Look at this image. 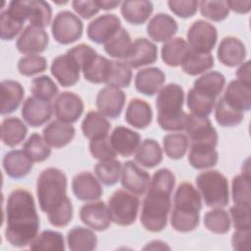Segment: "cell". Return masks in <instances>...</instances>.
<instances>
[{"label": "cell", "mask_w": 251, "mask_h": 251, "mask_svg": "<svg viewBox=\"0 0 251 251\" xmlns=\"http://www.w3.org/2000/svg\"><path fill=\"white\" fill-rule=\"evenodd\" d=\"M53 108L58 121L73 124L80 118L84 105L82 99L77 94L71 91H64L57 96Z\"/></svg>", "instance_id": "11"}, {"label": "cell", "mask_w": 251, "mask_h": 251, "mask_svg": "<svg viewBox=\"0 0 251 251\" xmlns=\"http://www.w3.org/2000/svg\"><path fill=\"white\" fill-rule=\"evenodd\" d=\"M126 94L119 87L109 86L99 90L96 97V106L103 116L110 119L118 118L126 103Z\"/></svg>", "instance_id": "14"}, {"label": "cell", "mask_w": 251, "mask_h": 251, "mask_svg": "<svg viewBox=\"0 0 251 251\" xmlns=\"http://www.w3.org/2000/svg\"><path fill=\"white\" fill-rule=\"evenodd\" d=\"M5 237L15 247H25L35 239L40 222L32 194L25 189L13 190L7 200Z\"/></svg>", "instance_id": "1"}, {"label": "cell", "mask_w": 251, "mask_h": 251, "mask_svg": "<svg viewBox=\"0 0 251 251\" xmlns=\"http://www.w3.org/2000/svg\"><path fill=\"white\" fill-rule=\"evenodd\" d=\"M122 28L121 21L114 14H104L91 21L86 28L87 37L96 44H105Z\"/></svg>", "instance_id": "12"}, {"label": "cell", "mask_w": 251, "mask_h": 251, "mask_svg": "<svg viewBox=\"0 0 251 251\" xmlns=\"http://www.w3.org/2000/svg\"><path fill=\"white\" fill-rule=\"evenodd\" d=\"M45 142L54 148H62L68 145L75 135V128L71 124L53 121L42 130Z\"/></svg>", "instance_id": "26"}, {"label": "cell", "mask_w": 251, "mask_h": 251, "mask_svg": "<svg viewBox=\"0 0 251 251\" xmlns=\"http://www.w3.org/2000/svg\"><path fill=\"white\" fill-rule=\"evenodd\" d=\"M202 209L201 195L189 182H181L175 193L174 208L171 215L173 228L179 232L194 230L200 220Z\"/></svg>", "instance_id": "3"}, {"label": "cell", "mask_w": 251, "mask_h": 251, "mask_svg": "<svg viewBox=\"0 0 251 251\" xmlns=\"http://www.w3.org/2000/svg\"><path fill=\"white\" fill-rule=\"evenodd\" d=\"M218 152L216 147L211 145L191 144L188 153V162L192 168L203 170L214 167L218 162Z\"/></svg>", "instance_id": "37"}, {"label": "cell", "mask_w": 251, "mask_h": 251, "mask_svg": "<svg viewBox=\"0 0 251 251\" xmlns=\"http://www.w3.org/2000/svg\"><path fill=\"white\" fill-rule=\"evenodd\" d=\"M250 174L241 173L232 178L231 193L232 201L236 205L250 206L251 193H250Z\"/></svg>", "instance_id": "48"}, {"label": "cell", "mask_w": 251, "mask_h": 251, "mask_svg": "<svg viewBox=\"0 0 251 251\" xmlns=\"http://www.w3.org/2000/svg\"><path fill=\"white\" fill-rule=\"evenodd\" d=\"M132 41L129 33L122 27L109 41L104 44L105 52L113 58L126 60L130 53Z\"/></svg>", "instance_id": "39"}, {"label": "cell", "mask_w": 251, "mask_h": 251, "mask_svg": "<svg viewBox=\"0 0 251 251\" xmlns=\"http://www.w3.org/2000/svg\"><path fill=\"white\" fill-rule=\"evenodd\" d=\"M67 242L70 250L91 251L97 246L96 234L89 228L75 226L67 234Z\"/></svg>", "instance_id": "35"}, {"label": "cell", "mask_w": 251, "mask_h": 251, "mask_svg": "<svg viewBox=\"0 0 251 251\" xmlns=\"http://www.w3.org/2000/svg\"><path fill=\"white\" fill-rule=\"evenodd\" d=\"M49 43V36L44 28L27 25L16 42L18 51L25 55H37L44 52Z\"/></svg>", "instance_id": "13"}, {"label": "cell", "mask_w": 251, "mask_h": 251, "mask_svg": "<svg viewBox=\"0 0 251 251\" xmlns=\"http://www.w3.org/2000/svg\"><path fill=\"white\" fill-rule=\"evenodd\" d=\"M236 76L237 80L250 85L251 86V81H250V61H246L243 63L236 71Z\"/></svg>", "instance_id": "60"}, {"label": "cell", "mask_w": 251, "mask_h": 251, "mask_svg": "<svg viewBox=\"0 0 251 251\" xmlns=\"http://www.w3.org/2000/svg\"><path fill=\"white\" fill-rule=\"evenodd\" d=\"M191 144L211 145L218 144V133L207 117H198L188 114L184 127Z\"/></svg>", "instance_id": "9"}, {"label": "cell", "mask_w": 251, "mask_h": 251, "mask_svg": "<svg viewBox=\"0 0 251 251\" xmlns=\"http://www.w3.org/2000/svg\"><path fill=\"white\" fill-rule=\"evenodd\" d=\"M147 34L157 42H166L176 33L177 23L176 20L165 13H158L151 18L146 26Z\"/></svg>", "instance_id": "23"}, {"label": "cell", "mask_w": 251, "mask_h": 251, "mask_svg": "<svg viewBox=\"0 0 251 251\" xmlns=\"http://www.w3.org/2000/svg\"><path fill=\"white\" fill-rule=\"evenodd\" d=\"M79 218L86 226L96 231L106 230L112 222L109 208L103 201L84 204L79 210Z\"/></svg>", "instance_id": "16"}, {"label": "cell", "mask_w": 251, "mask_h": 251, "mask_svg": "<svg viewBox=\"0 0 251 251\" xmlns=\"http://www.w3.org/2000/svg\"><path fill=\"white\" fill-rule=\"evenodd\" d=\"M140 201L133 193L123 189L116 190L108 200L112 222L119 226L132 225L137 217Z\"/></svg>", "instance_id": "7"}, {"label": "cell", "mask_w": 251, "mask_h": 251, "mask_svg": "<svg viewBox=\"0 0 251 251\" xmlns=\"http://www.w3.org/2000/svg\"><path fill=\"white\" fill-rule=\"evenodd\" d=\"M72 188L75 196L81 201L97 200L103 194L99 180L89 172L75 175L72 181Z\"/></svg>", "instance_id": "20"}, {"label": "cell", "mask_w": 251, "mask_h": 251, "mask_svg": "<svg viewBox=\"0 0 251 251\" xmlns=\"http://www.w3.org/2000/svg\"><path fill=\"white\" fill-rule=\"evenodd\" d=\"M214 57L210 53H201L189 47L180 66L189 75H197L214 67Z\"/></svg>", "instance_id": "32"}, {"label": "cell", "mask_w": 251, "mask_h": 251, "mask_svg": "<svg viewBox=\"0 0 251 251\" xmlns=\"http://www.w3.org/2000/svg\"><path fill=\"white\" fill-rule=\"evenodd\" d=\"M121 175L122 186L127 191L135 195H142L147 190L150 183V176L133 161H126L124 164Z\"/></svg>", "instance_id": "17"}, {"label": "cell", "mask_w": 251, "mask_h": 251, "mask_svg": "<svg viewBox=\"0 0 251 251\" xmlns=\"http://www.w3.org/2000/svg\"><path fill=\"white\" fill-rule=\"evenodd\" d=\"M122 163L113 158L99 161L94 167V173L100 182L107 186L118 182L122 174Z\"/></svg>", "instance_id": "42"}, {"label": "cell", "mask_w": 251, "mask_h": 251, "mask_svg": "<svg viewBox=\"0 0 251 251\" xmlns=\"http://www.w3.org/2000/svg\"><path fill=\"white\" fill-rule=\"evenodd\" d=\"M164 72L157 67L145 68L137 72L134 79L135 89L146 96H153L165 82Z\"/></svg>", "instance_id": "25"}, {"label": "cell", "mask_w": 251, "mask_h": 251, "mask_svg": "<svg viewBox=\"0 0 251 251\" xmlns=\"http://www.w3.org/2000/svg\"><path fill=\"white\" fill-rule=\"evenodd\" d=\"M251 208L245 205H236L230 207L229 213L235 229H250L251 227Z\"/></svg>", "instance_id": "56"}, {"label": "cell", "mask_w": 251, "mask_h": 251, "mask_svg": "<svg viewBox=\"0 0 251 251\" xmlns=\"http://www.w3.org/2000/svg\"><path fill=\"white\" fill-rule=\"evenodd\" d=\"M217 56L223 65L232 68L243 63L246 57V48L240 39L226 36L220 42Z\"/></svg>", "instance_id": "21"}, {"label": "cell", "mask_w": 251, "mask_h": 251, "mask_svg": "<svg viewBox=\"0 0 251 251\" xmlns=\"http://www.w3.org/2000/svg\"><path fill=\"white\" fill-rule=\"evenodd\" d=\"M158 58L157 46L144 37H138L132 42L129 55L124 62L131 69L151 65Z\"/></svg>", "instance_id": "19"}, {"label": "cell", "mask_w": 251, "mask_h": 251, "mask_svg": "<svg viewBox=\"0 0 251 251\" xmlns=\"http://www.w3.org/2000/svg\"><path fill=\"white\" fill-rule=\"evenodd\" d=\"M198 6L201 15L213 22H222L229 14L227 1H201Z\"/></svg>", "instance_id": "52"}, {"label": "cell", "mask_w": 251, "mask_h": 251, "mask_svg": "<svg viewBox=\"0 0 251 251\" xmlns=\"http://www.w3.org/2000/svg\"><path fill=\"white\" fill-rule=\"evenodd\" d=\"M229 10L237 14H247L251 9V1H227Z\"/></svg>", "instance_id": "61"}, {"label": "cell", "mask_w": 251, "mask_h": 251, "mask_svg": "<svg viewBox=\"0 0 251 251\" xmlns=\"http://www.w3.org/2000/svg\"><path fill=\"white\" fill-rule=\"evenodd\" d=\"M175 184L176 176L171 170L164 168L154 173L140 215V223L146 230L159 232L166 227Z\"/></svg>", "instance_id": "2"}, {"label": "cell", "mask_w": 251, "mask_h": 251, "mask_svg": "<svg viewBox=\"0 0 251 251\" xmlns=\"http://www.w3.org/2000/svg\"><path fill=\"white\" fill-rule=\"evenodd\" d=\"M50 71L63 87L75 85L79 80L81 72L77 62L67 53L53 59Z\"/></svg>", "instance_id": "15"}, {"label": "cell", "mask_w": 251, "mask_h": 251, "mask_svg": "<svg viewBox=\"0 0 251 251\" xmlns=\"http://www.w3.org/2000/svg\"><path fill=\"white\" fill-rule=\"evenodd\" d=\"M232 248L234 250H250L251 233L250 229H236L231 237Z\"/></svg>", "instance_id": "59"}, {"label": "cell", "mask_w": 251, "mask_h": 251, "mask_svg": "<svg viewBox=\"0 0 251 251\" xmlns=\"http://www.w3.org/2000/svg\"><path fill=\"white\" fill-rule=\"evenodd\" d=\"M188 138L183 133H169L163 137V147L166 155L174 160L181 159L188 148Z\"/></svg>", "instance_id": "47"}, {"label": "cell", "mask_w": 251, "mask_h": 251, "mask_svg": "<svg viewBox=\"0 0 251 251\" xmlns=\"http://www.w3.org/2000/svg\"><path fill=\"white\" fill-rule=\"evenodd\" d=\"M223 99L234 109L248 112L251 109V86L239 80H231L224 93Z\"/></svg>", "instance_id": "28"}, {"label": "cell", "mask_w": 251, "mask_h": 251, "mask_svg": "<svg viewBox=\"0 0 251 251\" xmlns=\"http://www.w3.org/2000/svg\"><path fill=\"white\" fill-rule=\"evenodd\" d=\"M153 12V4L146 0H131L121 3V14L131 25H142Z\"/></svg>", "instance_id": "31"}, {"label": "cell", "mask_w": 251, "mask_h": 251, "mask_svg": "<svg viewBox=\"0 0 251 251\" xmlns=\"http://www.w3.org/2000/svg\"><path fill=\"white\" fill-rule=\"evenodd\" d=\"M134 159L142 167L152 169L162 162V149L155 139L146 138L139 144Z\"/></svg>", "instance_id": "36"}, {"label": "cell", "mask_w": 251, "mask_h": 251, "mask_svg": "<svg viewBox=\"0 0 251 251\" xmlns=\"http://www.w3.org/2000/svg\"><path fill=\"white\" fill-rule=\"evenodd\" d=\"M2 165L10 177L18 179L29 174L33 167V161L24 150H11L4 155Z\"/></svg>", "instance_id": "24"}, {"label": "cell", "mask_w": 251, "mask_h": 251, "mask_svg": "<svg viewBox=\"0 0 251 251\" xmlns=\"http://www.w3.org/2000/svg\"><path fill=\"white\" fill-rule=\"evenodd\" d=\"M152 118L153 113L149 103L138 98L129 101L125 115V120L128 125L142 129L151 124Z\"/></svg>", "instance_id": "29"}, {"label": "cell", "mask_w": 251, "mask_h": 251, "mask_svg": "<svg viewBox=\"0 0 251 251\" xmlns=\"http://www.w3.org/2000/svg\"><path fill=\"white\" fill-rule=\"evenodd\" d=\"M23 150L33 162H43L51 155L50 146L39 133H32L24 143Z\"/></svg>", "instance_id": "45"}, {"label": "cell", "mask_w": 251, "mask_h": 251, "mask_svg": "<svg viewBox=\"0 0 251 251\" xmlns=\"http://www.w3.org/2000/svg\"><path fill=\"white\" fill-rule=\"evenodd\" d=\"M184 91L177 83H169L161 88L156 98L157 122L167 131L184 129L187 116L182 111Z\"/></svg>", "instance_id": "4"}, {"label": "cell", "mask_w": 251, "mask_h": 251, "mask_svg": "<svg viewBox=\"0 0 251 251\" xmlns=\"http://www.w3.org/2000/svg\"><path fill=\"white\" fill-rule=\"evenodd\" d=\"M29 19L30 25L44 28L52 18V8L49 3L43 0H29Z\"/></svg>", "instance_id": "49"}, {"label": "cell", "mask_w": 251, "mask_h": 251, "mask_svg": "<svg viewBox=\"0 0 251 251\" xmlns=\"http://www.w3.org/2000/svg\"><path fill=\"white\" fill-rule=\"evenodd\" d=\"M111 69V60L94 54L81 68L83 77L91 83H106Z\"/></svg>", "instance_id": "30"}, {"label": "cell", "mask_w": 251, "mask_h": 251, "mask_svg": "<svg viewBox=\"0 0 251 251\" xmlns=\"http://www.w3.org/2000/svg\"><path fill=\"white\" fill-rule=\"evenodd\" d=\"M186 105L192 115L208 117L216 105V98L199 92L192 87L187 93Z\"/></svg>", "instance_id": "41"}, {"label": "cell", "mask_w": 251, "mask_h": 251, "mask_svg": "<svg viewBox=\"0 0 251 251\" xmlns=\"http://www.w3.org/2000/svg\"><path fill=\"white\" fill-rule=\"evenodd\" d=\"M31 250L44 251H64L65 241L63 234L59 231L45 229L30 243Z\"/></svg>", "instance_id": "43"}, {"label": "cell", "mask_w": 251, "mask_h": 251, "mask_svg": "<svg viewBox=\"0 0 251 251\" xmlns=\"http://www.w3.org/2000/svg\"><path fill=\"white\" fill-rule=\"evenodd\" d=\"M51 31L54 39L58 43L68 45L81 37L83 24L76 15L65 10L55 16L52 22Z\"/></svg>", "instance_id": "8"}, {"label": "cell", "mask_w": 251, "mask_h": 251, "mask_svg": "<svg viewBox=\"0 0 251 251\" xmlns=\"http://www.w3.org/2000/svg\"><path fill=\"white\" fill-rule=\"evenodd\" d=\"M100 9L102 10H112L121 4L120 1H108V0H98Z\"/></svg>", "instance_id": "62"}, {"label": "cell", "mask_w": 251, "mask_h": 251, "mask_svg": "<svg viewBox=\"0 0 251 251\" xmlns=\"http://www.w3.org/2000/svg\"><path fill=\"white\" fill-rule=\"evenodd\" d=\"M204 226L214 233L224 234L230 229V218L226 210L215 208L205 214Z\"/></svg>", "instance_id": "46"}, {"label": "cell", "mask_w": 251, "mask_h": 251, "mask_svg": "<svg viewBox=\"0 0 251 251\" xmlns=\"http://www.w3.org/2000/svg\"><path fill=\"white\" fill-rule=\"evenodd\" d=\"M46 69L47 61L44 57L39 55H27L22 57L18 62V70L20 74L25 76H31L42 73Z\"/></svg>", "instance_id": "53"}, {"label": "cell", "mask_w": 251, "mask_h": 251, "mask_svg": "<svg viewBox=\"0 0 251 251\" xmlns=\"http://www.w3.org/2000/svg\"><path fill=\"white\" fill-rule=\"evenodd\" d=\"M89 150L93 158L98 160H107L113 159L116 157L117 153L115 152L110 138L107 136L92 139L89 142Z\"/></svg>", "instance_id": "54"}, {"label": "cell", "mask_w": 251, "mask_h": 251, "mask_svg": "<svg viewBox=\"0 0 251 251\" xmlns=\"http://www.w3.org/2000/svg\"><path fill=\"white\" fill-rule=\"evenodd\" d=\"M170 249L169 246H167L163 241H160V240H154V241H151L150 243H148L147 246L144 247V249Z\"/></svg>", "instance_id": "63"}, {"label": "cell", "mask_w": 251, "mask_h": 251, "mask_svg": "<svg viewBox=\"0 0 251 251\" xmlns=\"http://www.w3.org/2000/svg\"><path fill=\"white\" fill-rule=\"evenodd\" d=\"M27 133L25 123L17 117H9L1 124V139L6 146L15 147L22 143Z\"/></svg>", "instance_id": "33"}, {"label": "cell", "mask_w": 251, "mask_h": 251, "mask_svg": "<svg viewBox=\"0 0 251 251\" xmlns=\"http://www.w3.org/2000/svg\"><path fill=\"white\" fill-rule=\"evenodd\" d=\"M52 116L50 101L41 100L34 96L26 98L22 107V117L31 127H38L46 124Z\"/></svg>", "instance_id": "18"}, {"label": "cell", "mask_w": 251, "mask_h": 251, "mask_svg": "<svg viewBox=\"0 0 251 251\" xmlns=\"http://www.w3.org/2000/svg\"><path fill=\"white\" fill-rule=\"evenodd\" d=\"M132 78L131 69L121 61L111 60V69L106 84L115 87H128Z\"/></svg>", "instance_id": "50"}, {"label": "cell", "mask_w": 251, "mask_h": 251, "mask_svg": "<svg viewBox=\"0 0 251 251\" xmlns=\"http://www.w3.org/2000/svg\"><path fill=\"white\" fill-rule=\"evenodd\" d=\"M195 182L206 206L222 208L228 204V182L219 171L212 170L200 173L196 176Z\"/></svg>", "instance_id": "6"}, {"label": "cell", "mask_w": 251, "mask_h": 251, "mask_svg": "<svg viewBox=\"0 0 251 251\" xmlns=\"http://www.w3.org/2000/svg\"><path fill=\"white\" fill-rule=\"evenodd\" d=\"M0 98H1V115H7L15 112L21 105L25 89L23 85L16 80H3L0 84Z\"/></svg>", "instance_id": "27"}, {"label": "cell", "mask_w": 251, "mask_h": 251, "mask_svg": "<svg viewBox=\"0 0 251 251\" xmlns=\"http://www.w3.org/2000/svg\"><path fill=\"white\" fill-rule=\"evenodd\" d=\"M72 6H73V9L80 17L86 20L94 17L100 11L98 0H95V1L75 0L72 2Z\"/></svg>", "instance_id": "58"}, {"label": "cell", "mask_w": 251, "mask_h": 251, "mask_svg": "<svg viewBox=\"0 0 251 251\" xmlns=\"http://www.w3.org/2000/svg\"><path fill=\"white\" fill-rule=\"evenodd\" d=\"M67 176L57 168H47L41 172L36 182V194L40 210L49 215L69 200L67 196Z\"/></svg>", "instance_id": "5"}, {"label": "cell", "mask_w": 251, "mask_h": 251, "mask_svg": "<svg viewBox=\"0 0 251 251\" xmlns=\"http://www.w3.org/2000/svg\"><path fill=\"white\" fill-rule=\"evenodd\" d=\"M199 2L195 0H171L168 1L170 10L179 18L187 19L193 17L198 9Z\"/></svg>", "instance_id": "57"}, {"label": "cell", "mask_w": 251, "mask_h": 251, "mask_svg": "<svg viewBox=\"0 0 251 251\" xmlns=\"http://www.w3.org/2000/svg\"><path fill=\"white\" fill-rule=\"evenodd\" d=\"M110 141L117 154L129 157L137 150L140 144V135L128 127L119 126L113 130Z\"/></svg>", "instance_id": "22"}, {"label": "cell", "mask_w": 251, "mask_h": 251, "mask_svg": "<svg viewBox=\"0 0 251 251\" xmlns=\"http://www.w3.org/2000/svg\"><path fill=\"white\" fill-rule=\"evenodd\" d=\"M226 77L219 72H209L197 78L193 83V88L211 97L217 98L224 89Z\"/></svg>", "instance_id": "40"}, {"label": "cell", "mask_w": 251, "mask_h": 251, "mask_svg": "<svg viewBox=\"0 0 251 251\" xmlns=\"http://www.w3.org/2000/svg\"><path fill=\"white\" fill-rule=\"evenodd\" d=\"M0 37L3 40L14 39L23 29L24 24L10 16L7 11H2L0 15Z\"/></svg>", "instance_id": "55"}, {"label": "cell", "mask_w": 251, "mask_h": 251, "mask_svg": "<svg viewBox=\"0 0 251 251\" xmlns=\"http://www.w3.org/2000/svg\"><path fill=\"white\" fill-rule=\"evenodd\" d=\"M110 128V122L101 113L95 111H89L81 123L82 133L90 140L107 136Z\"/></svg>", "instance_id": "34"}, {"label": "cell", "mask_w": 251, "mask_h": 251, "mask_svg": "<svg viewBox=\"0 0 251 251\" xmlns=\"http://www.w3.org/2000/svg\"><path fill=\"white\" fill-rule=\"evenodd\" d=\"M189 50L188 43L181 37H176L166 41L161 49L163 62L170 67L180 66L185 54Z\"/></svg>", "instance_id": "38"}, {"label": "cell", "mask_w": 251, "mask_h": 251, "mask_svg": "<svg viewBox=\"0 0 251 251\" xmlns=\"http://www.w3.org/2000/svg\"><path fill=\"white\" fill-rule=\"evenodd\" d=\"M217 39V28L203 20L195 21L187 30L189 47L201 53H210L214 49Z\"/></svg>", "instance_id": "10"}, {"label": "cell", "mask_w": 251, "mask_h": 251, "mask_svg": "<svg viewBox=\"0 0 251 251\" xmlns=\"http://www.w3.org/2000/svg\"><path fill=\"white\" fill-rule=\"evenodd\" d=\"M30 92L34 97L45 101H51L59 92L57 84L48 75L34 77L30 83Z\"/></svg>", "instance_id": "51"}, {"label": "cell", "mask_w": 251, "mask_h": 251, "mask_svg": "<svg viewBox=\"0 0 251 251\" xmlns=\"http://www.w3.org/2000/svg\"><path fill=\"white\" fill-rule=\"evenodd\" d=\"M215 118L220 126L231 127L239 125L243 121L244 115L243 112L228 105L222 97L215 105Z\"/></svg>", "instance_id": "44"}]
</instances>
